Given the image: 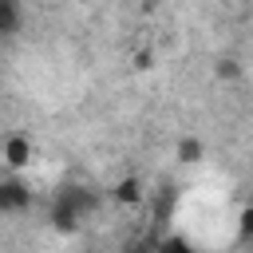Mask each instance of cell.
<instances>
[{"instance_id": "1", "label": "cell", "mask_w": 253, "mask_h": 253, "mask_svg": "<svg viewBox=\"0 0 253 253\" xmlns=\"http://www.w3.org/2000/svg\"><path fill=\"white\" fill-rule=\"evenodd\" d=\"M4 162H8L12 170L28 166V162H32V142H28L24 134H12V138L4 142Z\"/></svg>"}, {"instance_id": "2", "label": "cell", "mask_w": 253, "mask_h": 253, "mask_svg": "<svg viewBox=\"0 0 253 253\" xmlns=\"http://www.w3.org/2000/svg\"><path fill=\"white\" fill-rule=\"evenodd\" d=\"M28 202V190L20 186V182H4L0 186V210H16V206H24Z\"/></svg>"}, {"instance_id": "3", "label": "cell", "mask_w": 253, "mask_h": 253, "mask_svg": "<svg viewBox=\"0 0 253 253\" xmlns=\"http://www.w3.org/2000/svg\"><path fill=\"white\" fill-rule=\"evenodd\" d=\"M16 24H20V8L12 0H0V36L16 32Z\"/></svg>"}, {"instance_id": "4", "label": "cell", "mask_w": 253, "mask_h": 253, "mask_svg": "<svg viewBox=\"0 0 253 253\" xmlns=\"http://www.w3.org/2000/svg\"><path fill=\"white\" fill-rule=\"evenodd\" d=\"M119 202H138V182H123L119 186Z\"/></svg>"}, {"instance_id": "5", "label": "cell", "mask_w": 253, "mask_h": 253, "mask_svg": "<svg viewBox=\"0 0 253 253\" xmlns=\"http://www.w3.org/2000/svg\"><path fill=\"white\" fill-rule=\"evenodd\" d=\"M158 253H190V245H186V241H178V237H170V241H162V245H158Z\"/></svg>"}, {"instance_id": "6", "label": "cell", "mask_w": 253, "mask_h": 253, "mask_svg": "<svg viewBox=\"0 0 253 253\" xmlns=\"http://www.w3.org/2000/svg\"><path fill=\"white\" fill-rule=\"evenodd\" d=\"M178 154H182V162H194V158L202 154V146H198V142H182V146H178Z\"/></svg>"}, {"instance_id": "7", "label": "cell", "mask_w": 253, "mask_h": 253, "mask_svg": "<svg viewBox=\"0 0 253 253\" xmlns=\"http://www.w3.org/2000/svg\"><path fill=\"white\" fill-rule=\"evenodd\" d=\"M241 233H253V210L241 213Z\"/></svg>"}]
</instances>
